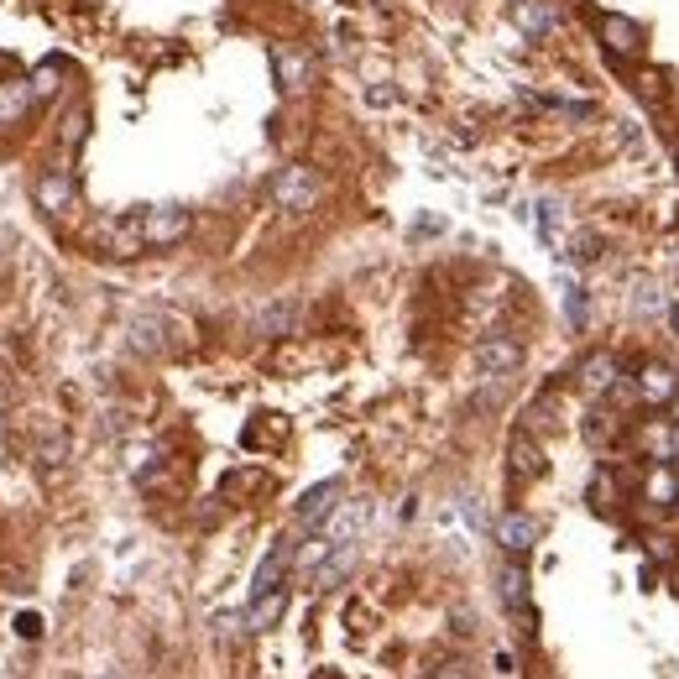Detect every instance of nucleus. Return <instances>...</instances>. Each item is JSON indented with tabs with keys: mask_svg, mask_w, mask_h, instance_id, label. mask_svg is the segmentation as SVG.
<instances>
[{
	"mask_svg": "<svg viewBox=\"0 0 679 679\" xmlns=\"http://www.w3.org/2000/svg\"><path fill=\"white\" fill-rule=\"evenodd\" d=\"M669 324H674V335H679V303H674V309H669Z\"/></svg>",
	"mask_w": 679,
	"mask_h": 679,
	"instance_id": "obj_31",
	"label": "nucleus"
},
{
	"mask_svg": "<svg viewBox=\"0 0 679 679\" xmlns=\"http://www.w3.org/2000/svg\"><path fill=\"white\" fill-rule=\"evenodd\" d=\"M497 591H502V601L512 606V612H518V606L528 601V570L523 565H502L497 570Z\"/></svg>",
	"mask_w": 679,
	"mask_h": 679,
	"instance_id": "obj_20",
	"label": "nucleus"
},
{
	"mask_svg": "<svg viewBox=\"0 0 679 679\" xmlns=\"http://www.w3.org/2000/svg\"><path fill=\"white\" fill-rule=\"evenodd\" d=\"M606 42H612L617 53H627V58H632V53H643V32L632 27L627 16H606Z\"/></svg>",
	"mask_w": 679,
	"mask_h": 679,
	"instance_id": "obj_19",
	"label": "nucleus"
},
{
	"mask_svg": "<svg viewBox=\"0 0 679 679\" xmlns=\"http://www.w3.org/2000/svg\"><path fill=\"white\" fill-rule=\"evenodd\" d=\"M632 309H638L643 319H648V314H659V309H664V298H659V288H653V283H643V288H638V298H632Z\"/></svg>",
	"mask_w": 679,
	"mask_h": 679,
	"instance_id": "obj_22",
	"label": "nucleus"
},
{
	"mask_svg": "<svg viewBox=\"0 0 679 679\" xmlns=\"http://www.w3.org/2000/svg\"><path fill=\"white\" fill-rule=\"evenodd\" d=\"M84 126H89V115H84V110H74V115H68V131H63V142H68V147H79V142H84Z\"/></svg>",
	"mask_w": 679,
	"mask_h": 679,
	"instance_id": "obj_26",
	"label": "nucleus"
},
{
	"mask_svg": "<svg viewBox=\"0 0 679 679\" xmlns=\"http://www.w3.org/2000/svg\"><path fill=\"white\" fill-rule=\"evenodd\" d=\"M215 632H220V638H230V632H246V617H236V612H220V617H215Z\"/></svg>",
	"mask_w": 679,
	"mask_h": 679,
	"instance_id": "obj_30",
	"label": "nucleus"
},
{
	"mask_svg": "<svg viewBox=\"0 0 679 679\" xmlns=\"http://www.w3.org/2000/svg\"><path fill=\"white\" fill-rule=\"evenodd\" d=\"M471 674H476V669L465 664V659H444V664H434L429 679H471Z\"/></svg>",
	"mask_w": 679,
	"mask_h": 679,
	"instance_id": "obj_23",
	"label": "nucleus"
},
{
	"mask_svg": "<svg viewBox=\"0 0 679 679\" xmlns=\"http://www.w3.org/2000/svg\"><path fill=\"white\" fill-rule=\"evenodd\" d=\"M350 570H356V549H350V544H335V549H330V554H324L319 565H314L309 585H314V591H335V585H340Z\"/></svg>",
	"mask_w": 679,
	"mask_h": 679,
	"instance_id": "obj_10",
	"label": "nucleus"
},
{
	"mask_svg": "<svg viewBox=\"0 0 679 679\" xmlns=\"http://www.w3.org/2000/svg\"><path fill=\"white\" fill-rule=\"evenodd\" d=\"M37 95H32V84L27 79H11V84H0V126H16L21 115H27V105H32Z\"/></svg>",
	"mask_w": 679,
	"mask_h": 679,
	"instance_id": "obj_16",
	"label": "nucleus"
},
{
	"mask_svg": "<svg viewBox=\"0 0 679 679\" xmlns=\"http://www.w3.org/2000/svg\"><path fill=\"white\" fill-rule=\"evenodd\" d=\"M361 523H366V507H361V502H356V507H340V518L330 523V533H335V538H340V544H345V538H350V533H356Z\"/></svg>",
	"mask_w": 679,
	"mask_h": 679,
	"instance_id": "obj_21",
	"label": "nucleus"
},
{
	"mask_svg": "<svg viewBox=\"0 0 679 679\" xmlns=\"http://www.w3.org/2000/svg\"><path fill=\"white\" fill-rule=\"evenodd\" d=\"M617 356H606V350H596V356H585V366H580V382L591 387V392H606V387H617Z\"/></svg>",
	"mask_w": 679,
	"mask_h": 679,
	"instance_id": "obj_18",
	"label": "nucleus"
},
{
	"mask_svg": "<svg viewBox=\"0 0 679 679\" xmlns=\"http://www.w3.org/2000/svg\"><path fill=\"white\" fill-rule=\"evenodd\" d=\"M565 314H570L575 330H585V288H570V293H565Z\"/></svg>",
	"mask_w": 679,
	"mask_h": 679,
	"instance_id": "obj_24",
	"label": "nucleus"
},
{
	"mask_svg": "<svg viewBox=\"0 0 679 679\" xmlns=\"http://www.w3.org/2000/svg\"><path fill=\"white\" fill-rule=\"evenodd\" d=\"M335 497H340V481H319V486H309V491L298 497L293 518H298L303 528H324V523H330V512L340 507Z\"/></svg>",
	"mask_w": 679,
	"mask_h": 679,
	"instance_id": "obj_5",
	"label": "nucleus"
},
{
	"mask_svg": "<svg viewBox=\"0 0 679 679\" xmlns=\"http://www.w3.org/2000/svg\"><path fill=\"white\" fill-rule=\"evenodd\" d=\"M653 491H659V497H664V502H674V497H679V481H674L669 471H659V476H653V481H648V497H653Z\"/></svg>",
	"mask_w": 679,
	"mask_h": 679,
	"instance_id": "obj_25",
	"label": "nucleus"
},
{
	"mask_svg": "<svg viewBox=\"0 0 679 679\" xmlns=\"http://www.w3.org/2000/svg\"><path fill=\"white\" fill-rule=\"evenodd\" d=\"M512 21H518V32H528V42H544L554 32V11L544 0H512Z\"/></svg>",
	"mask_w": 679,
	"mask_h": 679,
	"instance_id": "obj_12",
	"label": "nucleus"
},
{
	"mask_svg": "<svg viewBox=\"0 0 679 679\" xmlns=\"http://www.w3.org/2000/svg\"><path fill=\"white\" fill-rule=\"evenodd\" d=\"M168 330H173L168 314H136L131 319V350L136 356H162V350H168Z\"/></svg>",
	"mask_w": 679,
	"mask_h": 679,
	"instance_id": "obj_7",
	"label": "nucleus"
},
{
	"mask_svg": "<svg viewBox=\"0 0 679 679\" xmlns=\"http://www.w3.org/2000/svg\"><path fill=\"white\" fill-rule=\"evenodd\" d=\"M288 565H293V544H277L262 565H256V585L251 591L256 596H267V591H277V585H283V575H288Z\"/></svg>",
	"mask_w": 679,
	"mask_h": 679,
	"instance_id": "obj_13",
	"label": "nucleus"
},
{
	"mask_svg": "<svg viewBox=\"0 0 679 679\" xmlns=\"http://www.w3.org/2000/svg\"><path fill=\"white\" fill-rule=\"evenodd\" d=\"M638 392H643V403H653V408L674 403V397H679V371L664 366V361H648L638 371Z\"/></svg>",
	"mask_w": 679,
	"mask_h": 679,
	"instance_id": "obj_8",
	"label": "nucleus"
},
{
	"mask_svg": "<svg viewBox=\"0 0 679 679\" xmlns=\"http://www.w3.org/2000/svg\"><path fill=\"white\" fill-rule=\"evenodd\" d=\"M272 204L283 209V215H309V209L319 204V173L309 168V162H288V168H277Z\"/></svg>",
	"mask_w": 679,
	"mask_h": 679,
	"instance_id": "obj_1",
	"label": "nucleus"
},
{
	"mask_svg": "<svg viewBox=\"0 0 679 679\" xmlns=\"http://www.w3.org/2000/svg\"><path fill=\"white\" fill-rule=\"evenodd\" d=\"M79 204V183L68 168H48L37 178V209H48V215H68V209Z\"/></svg>",
	"mask_w": 679,
	"mask_h": 679,
	"instance_id": "obj_4",
	"label": "nucleus"
},
{
	"mask_svg": "<svg viewBox=\"0 0 679 679\" xmlns=\"http://www.w3.org/2000/svg\"><path fill=\"white\" fill-rule=\"evenodd\" d=\"M16 632H21L27 643H37V638H42V617H37V612H21V617H16Z\"/></svg>",
	"mask_w": 679,
	"mask_h": 679,
	"instance_id": "obj_27",
	"label": "nucleus"
},
{
	"mask_svg": "<svg viewBox=\"0 0 679 679\" xmlns=\"http://www.w3.org/2000/svg\"><path fill=\"white\" fill-rule=\"evenodd\" d=\"M476 366H481V377H491V382H507L512 371L523 366V340L518 335H486V340H476Z\"/></svg>",
	"mask_w": 679,
	"mask_h": 679,
	"instance_id": "obj_3",
	"label": "nucleus"
},
{
	"mask_svg": "<svg viewBox=\"0 0 679 679\" xmlns=\"http://www.w3.org/2000/svg\"><path fill=\"white\" fill-rule=\"evenodd\" d=\"M272 68H277V84H283L288 95H298V89L309 84V58L293 53V48H272Z\"/></svg>",
	"mask_w": 679,
	"mask_h": 679,
	"instance_id": "obj_14",
	"label": "nucleus"
},
{
	"mask_svg": "<svg viewBox=\"0 0 679 679\" xmlns=\"http://www.w3.org/2000/svg\"><path fill=\"white\" fill-rule=\"evenodd\" d=\"M53 79H58V63L37 68V79H32V95H37V100H42V95H53Z\"/></svg>",
	"mask_w": 679,
	"mask_h": 679,
	"instance_id": "obj_28",
	"label": "nucleus"
},
{
	"mask_svg": "<svg viewBox=\"0 0 679 679\" xmlns=\"http://www.w3.org/2000/svg\"><path fill=\"white\" fill-rule=\"evenodd\" d=\"M497 544H502L512 559H523V554L538 544V523L528 518V512H502V518H497Z\"/></svg>",
	"mask_w": 679,
	"mask_h": 679,
	"instance_id": "obj_9",
	"label": "nucleus"
},
{
	"mask_svg": "<svg viewBox=\"0 0 679 679\" xmlns=\"http://www.w3.org/2000/svg\"><path fill=\"white\" fill-rule=\"evenodd\" d=\"M293 324H298V303L277 298V303H267V309L256 314V335H262V340H283V335H293Z\"/></svg>",
	"mask_w": 679,
	"mask_h": 679,
	"instance_id": "obj_11",
	"label": "nucleus"
},
{
	"mask_svg": "<svg viewBox=\"0 0 679 679\" xmlns=\"http://www.w3.org/2000/svg\"><path fill=\"white\" fill-rule=\"evenodd\" d=\"M507 460H512V476H518V481H538L549 471V460H544V450H538V439L528 429H518L507 439Z\"/></svg>",
	"mask_w": 679,
	"mask_h": 679,
	"instance_id": "obj_6",
	"label": "nucleus"
},
{
	"mask_svg": "<svg viewBox=\"0 0 679 679\" xmlns=\"http://www.w3.org/2000/svg\"><path fill=\"white\" fill-rule=\"evenodd\" d=\"M283 606H288V591H283V585H277V591H267V596H256L251 612H246V632H267L277 617H283Z\"/></svg>",
	"mask_w": 679,
	"mask_h": 679,
	"instance_id": "obj_15",
	"label": "nucleus"
},
{
	"mask_svg": "<svg viewBox=\"0 0 679 679\" xmlns=\"http://www.w3.org/2000/svg\"><path fill=\"white\" fill-rule=\"evenodd\" d=\"M136 225H142V246L147 251H162V246H178L183 236L194 230V215L183 204H152L136 215Z\"/></svg>",
	"mask_w": 679,
	"mask_h": 679,
	"instance_id": "obj_2",
	"label": "nucleus"
},
{
	"mask_svg": "<svg viewBox=\"0 0 679 679\" xmlns=\"http://www.w3.org/2000/svg\"><path fill=\"white\" fill-rule=\"evenodd\" d=\"M262 481H267L262 471H241V476H230V481H225V491H251V486H262Z\"/></svg>",
	"mask_w": 679,
	"mask_h": 679,
	"instance_id": "obj_29",
	"label": "nucleus"
},
{
	"mask_svg": "<svg viewBox=\"0 0 679 679\" xmlns=\"http://www.w3.org/2000/svg\"><path fill=\"white\" fill-rule=\"evenodd\" d=\"M601 251H606L601 230H591V225H585V230H570V241H565V256H570L575 267H596V262H601Z\"/></svg>",
	"mask_w": 679,
	"mask_h": 679,
	"instance_id": "obj_17",
	"label": "nucleus"
},
{
	"mask_svg": "<svg viewBox=\"0 0 679 679\" xmlns=\"http://www.w3.org/2000/svg\"><path fill=\"white\" fill-rule=\"evenodd\" d=\"M669 450L679 455V424H674V434H669Z\"/></svg>",
	"mask_w": 679,
	"mask_h": 679,
	"instance_id": "obj_32",
	"label": "nucleus"
}]
</instances>
